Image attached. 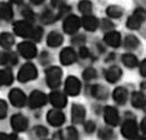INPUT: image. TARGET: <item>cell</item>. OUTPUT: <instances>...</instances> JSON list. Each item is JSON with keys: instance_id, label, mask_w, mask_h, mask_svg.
Here are the masks:
<instances>
[{"instance_id": "obj_1", "label": "cell", "mask_w": 146, "mask_h": 140, "mask_svg": "<svg viewBox=\"0 0 146 140\" xmlns=\"http://www.w3.org/2000/svg\"><path fill=\"white\" fill-rule=\"evenodd\" d=\"M46 81L48 87L52 88H58L61 82H62V71L60 67H50L46 70Z\"/></svg>"}, {"instance_id": "obj_2", "label": "cell", "mask_w": 146, "mask_h": 140, "mask_svg": "<svg viewBox=\"0 0 146 140\" xmlns=\"http://www.w3.org/2000/svg\"><path fill=\"white\" fill-rule=\"evenodd\" d=\"M37 77V70L36 66L32 63H26L25 65H23V67L20 69L18 73V80L20 82L25 83L28 81H32Z\"/></svg>"}, {"instance_id": "obj_3", "label": "cell", "mask_w": 146, "mask_h": 140, "mask_svg": "<svg viewBox=\"0 0 146 140\" xmlns=\"http://www.w3.org/2000/svg\"><path fill=\"white\" fill-rule=\"evenodd\" d=\"M145 18H146L145 10L142 9V8H137L134 11V14L128 18L127 27L129 29H138L142 26V24L145 20Z\"/></svg>"}, {"instance_id": "obj_4", "label": "cell", "mask_w": 146, "mask_h": 140, "mask_svg": "<svg viewBox=\"0 0 146 140\" xmlns=\"http://www.w3.org/2000/svg\"><path fill=\"white\" fill-rule=\"evenodd\" d=\"M33 26L31 22L26 21V20H21V21H17L14 25V32L16 35H18L19 37H31L32 33H33Z\"/></svg>"}, {"instance_id": "obj_5", "label": "cell", "mask_w": 146, "mask_h": 140, "mask_svg": "<svg viewBox=\"0 0 146 140\" xmlns=\"http://www.w3.org/2000/svg\"><path fill=\"white\" fill-rule=\"evenodd\" d=\"M81 26V20L79 19V17L74 16V15H70L65 18L64 24H63V29L66 34L72 35L74 33H76L79 30Z\"/></svg>"}, {"instance_id": "obj_6", "label": "cell", "mask_w": 146, "mask_h": 140, "mask_svg": "<svg viewBox=\"0 0 146 140\" xmlns=\"http://www.w3.org/2000/svg\"><path fill=\"white\" fill-rule=\"evenodd\" d=\"M19 54L25 58H34L37 55V48L34 43L31 42H23L17 47Z\"/></svg>"}, {"instance_id": "obj_7", "label": "cell", "mask_w": 146, "mask_h": 140, "mask_svg": "<svg viewBox=\"0 0 146 140\" xmlns=\"http://www.w3.org/2000/svg\"><path fill=\"white\" fill-rule=\"evenodd\" d=\"M121 133L127 139H135L137 136V124L134 119L126 120L121 127Z\"/></svg>"}, {"instance_id": "obj_8", "label": "cell", "mask_w": 146, "mask_h": 140, "mask_svg": "<svg viewBox=\"0 0 146 140\" xmlns=\"http://www.w3.org/2000/svg\"><path fill=\"white\" fill-rule=\"evenodd\" d=\"M9 99L11 104L16 108H21L26 104V95L25 93L19 90V88H14L9 93Z\"/></svg>"}, {"instance_id": "obj_9", "label": "cell", "mask_w": 146, "mask_h": 140, "mask_svg": "<svg viewBox=\"0 0 146 140\" xmlns=\"http://www.w3.org/2000/svg\"><path fill=\"white\" fill-rule=\"evenodd\" d=\"M81 91V83L75 76H69L65 81V92L69 95H78Z\"/></svg>"}, {"instance_id": "obj_10", "label": "cell", "mask_w": 146, "mask_h": 140, "mask_svg": "<svg viewBox=\"0 0 146 140\" xmlns=\"http://www.w3.org/2000/svg\"><path fill=\"white\" fill-rule=\"evenodd\" d=\"M46 102H47V96L40 91H34L29 95V105L33 109L42 108L43 105L46 104Z\"/></svg>"}, {"instance_id": "obj_11", "label": "cell", "mask_w": 146, "mask_h": 140, "mask_svg": "<svg viewBox=\"0 0 146 140\" xmlns=\"http://www.w3.org/2000/svg\"><path fill=\"white\" fill-rule=\"evenodd\" d=\"M47 121L50 124L54 125V127H60L62 125L65 121V117L63 114V112H61L60 110H51L47 113Z\"/></svg>"}, {"instance_id": "obj_12", "label": "cell", "mask_w": 146, "mask_h": 140, "mask_svg": "<svg viewBox=\"0 0 146 140\" xmlns=\"http://www.w3.org/2000/svg\"><path fill=\"white\" fill-rule=\"evenodd\" d=\"M48 98H50V102L54 105L55 108H57V109L64 108V106L66 105V103H68L66 96H65L62 92H60V91H54V92H52Z\"/></svg>"}, {"instance_id": "obj_13", "label": "cell", "mask_w": 146, "mask_h": 140, "mask_svg": "<svg viewBox=\"0 0 146 140\" xmlns=\"http://www.w3.org/2000/svg\"><path fill=\"white\" fill-rule=\"evenodd\" d=\"M104 117H105V121L110 124V125H117L119 122V116H118V111L117 109H115L113 106H107L104 110Z\"/></svg>"}, {"instance_id": "obj_14", "label": "cell", "mask_w": 146, "mask_h": 140, "mask_svg": "<svg viewBox=\"0 0 146 140\" xmlns=\"http://www.w3.org/2000/svg\"><path fill=\"white\" fill-rule=\"evenodd\" d=\"M60 61L63 65H71L76 61V54L71 47H65L60 54Z\"/></svg>"}, {"instance_id": "obj_15", "label": "cell", "mask_w": 146, "mask_h": 140, "mask_svg": "<svg viewBox=\"0 0 146 140\" xmlns=\"http://www.w3.org/2000/svg\"><path fill=\"white\" fill-rule=\"evenodd\" d=\"M71 118L73 123H82L86 118V109L81 104H73L71 110Z\"/></svg>"}, {"instance_id": "obj_16", "label": "cell", "mask_w": 146, "mask_h": 140, "mask_svg": "<svg viewBox=\"0 0 146 140\" xmlns=\"http://www.w3.org/2000/svg\"><path fill=\"white\" fill-rule=\"evenodd\" d=\"M11 127L15 131H25L28 127V120L21 114H15L11 118Z\"/></svg>"}, {"instance_id": "obj_17", "label": "cell", "mask_w": 146, "mask_h": 140, "mask_svg": "<svg viewBox=\"0 0 146 140\" xmlns=\"http://www.w3.org/2000/svg\"><path fill=\"white\" fill-rule=\"evenodd\" d=\"M104 40L107 45H109L111 47H118L120 45L121 37L118 32H108L104 37Z\"/></svg>"}, {"instance_id": "obj_18", "label": "cell", "mask_w": 146, "mask_h": 140, "mask_svg": "<svg viewBox=\"0 0 146 140\" xmlns=\"http://www.w3.org/2000/svg\"><path fill=\"white\" fill-rule=\"evenodd\" d=\"M18 58L13 52H0V65H15Z\"/></svg>"}, {"instance_id": "obj_19", "label": "cell", "mask_w": 146, "mask_h": 140, "mask_svg": "<svg viewBox=\"0 0 146 140\" xmlns=\"http://www.w3.org/2000/svg\"><path fill=\"white\" fill-rule=\"evenodd\" d=\"M121 70L118 66H111L105 73V77L109 83H115L121 77Z\"/></svg>"}, {"instance_id": "obj_20", "label": "cell", "mask_w": 146, "mask_h": 140, "mask_svg": "<svg viewBox=\"0 0 146 140\" xmlns=\"http://www.w3.org/2000/svg\"><path fill=\"white\" fill-rule=\"evenodd\" d=\"M82 26L88 32H94L99 26V21L97 18L91 16V15H86L82 18Z\"/></svg>"}, {"instance_id": "obj_21", "label": "cell", "mask_w": 146, "mask_h": 140, "mask_svg": "<svg viewBox=\"0 0 146 140\" xmlns=\"http://www.w3.org/2000/svg\"><path fill=\"white\" fill-rule=\"evenodd\" d=\"M91 94L96 98V99H99V100H106V99L108 98L109 92H108V90L105 88V87L97 84V85H93V87L91 88Z\"/></svg>"}, {"instance_id": "obj_22", "label": "cell", "mask_w": 146, "mask_h": 140, "mask_svg": "<svg viewBox=\"0 0 146 140\" xmlns=\"http://www.w3.org/2000/svg\"><path fill=\"white\" fill-rule=\"evenodd\" d=\"M131 104L137 109H144L146 105V96L142 92H134L131 95Z\"/></svg>"}, {"instance_id": "obj_23", "label": "cell", "mask_w": 146, "mask_h": 140, "mask_svg": "<svg viewBox=\"0 0 146 140\" xmlns=\"http://www.w3.org/2000/svg\"><path fill=\"white\" fill-rule=\"evenodd\" d=\"M113 100L118 103V104H124L126 103L128 98V92L125 88H117L113 91Z\"/></svg>"}, {"instance_id": "obj_24", "label": "cell", "mask_w": 146, "mask_h": 140, "mask_svg": "<svg viewBox=\"0 0 146 140\" xmlns=\"http://www.w3.org/2000/svg\"><path fill=\"white\" fill-rule=\"evenodd\" d=\"M61 139L63 140H78L79 139V133L78 130L74 127H68L61 132Z\"/></svg>"}, {"instance_id": "obj_25", "label": "cell", "mask_w": 146, "mask_h": 140, "mask_svg": "<svg viewBox=\"0 0 146 140\" xmlns=\"http://www.w3.org/2000/svg\"><path fill=\"white\" fill-rule=\"evenodd\" d=\"M13 17H14V11L11 6L7 2H2L0 5V18L3 20H10Z\"/></svg>"}, {"instance_id": "obj_26", "label": "cell", "mask_w": 146, "mask_h": 140, "mask_svg": "<svg viewBox=\"0 0 146 140\" xmlns=\"http://www.w3.org/2000/svg\"><path fill=\"white\" fill-rule=\"evenodd\" d=\"M14 81V75L10 70H0V87L10 85Z\"/></svg>"}, {"instance_id": "obj_27", "label": "cell", "mask_w": 146, "mask_h": 140, "mask_svg": "<svg viewBox=\"0 0 146 140\" xmlns=\"http://www.w3.org/2000/svg\"><path fill=\"white\" fill-rule=\"evenodd\" d=\"M62 43H63V36L56 32H52L47 36V45L50 47H57Z\"/></svg>"}, {"instance_id": "obj_28", "label": "cell", "mask_w": 146, "mask_h": 140, "mask_svg": "<svg viewBox=\"0 0 146 140\" xmlns=\"http://www.w3.org/2000/svg\"><path fill=\"white\" fill-rule=\"evenodd\" d=\"M15 44V38L14 36L9 33H2L0 35V46L8 50L10 47H13V45Z\"/></svg>"}, {"instance_id": "obj_29", "label": "cell", "mask_w": 146, "mask_h": 140, "mask_svg": "<svg viewBox=\"0 0 146 140\" xmlns=\"http://www.w3.org/2000/svg\"><path fill=\"white\" fill-rule=\"evenodd\" d=\"M121 59H123V63H124L127 67H130V69L135 67V66L138 64L137 57H136L135 55H133V54H124Z\"/></svg>"}, {"instance_id": "obj_30", "label": "cell", "mask_w": 146, "mask_h": 140, "mask_svg": "<svg viewBox=\"0 0 146 140\" xmlns=\"http://www.w3.org/2000/svg\"><path fill=\"white\" fill-rule=\"evenodd\" d=\"M106 13H107V15L111 18H120L123 16V9L120 8V7H118V6H109L108 8H107V10H106Z\"/></svg>"}, {"instance_id": "obj_31", "label": "cell", "mask_w": 146, "mask_h": 140, "mask_svg": "<svg viewBox=\"0 0 146 140\" xmlns=\"http://www.w3.org/2000/svg\"><path fill=\"white\" fill-rule=\"evenodd\" d=\"M79 10L83 15H90L92 11V3L89 0H82L79 2Z\"/></svg>"}, {"instance_id": "obj_32", "label": "cell", "mask_w": 146, "mask_h": 140, "mask_svg": "<svg viewBox=\"0 0 146 140\" xmlns=\"http://www.w3.org/2000/svg\"><path fill=\"white\" fill-rule=\"evenodd\" d=\"M139 45V40L137 37L133 35H129L125 38V46L129 48V50H134V48H137Z\"/></svg>"}, {"instance_id": "obj_33", "label": "cell", "mask_w": 146, "mask_h": 140, "mask_svg": "<svg viewBox=\"0 0 146 140\" xmlns=\"http://www.w3.org/2000/svg\"><path fill=\"white\" fill-rule=\"evenodd\" d=\"M98 137L101 140H110L112 137V130L108 129V128H102L98 132Z\"/></svg>"}, {"instance_id": "obj_34", "label": "cell", "mask_w": 146, "mask_h": 140, "mask_svg": "<svg viewBox=\"0 0 146 140\" xmlns=\"http://www.w3.org/2000/svg\"><path fill=\"white\" fill-rule=\"evenodd\" d=\"M96 77H97V72L92 67H89V69H87L83 72V79L86 81H91V80L96 79Z\"/></svg>"}, {"instance_id": "obj_35", "label": "cell", "mask_w": 146, "mask_h": 140, "mask_svg": "<svg viewBox=\"0 0 146 140\" xmlns=\"http://www.w3.org/2000/svg\"><path fill=\"white\" fill-rule=\"evenodd\" d=\"M43 37V29L40 27H35L33 29V33H32V36L31 38L34 40V42H39Z\"/></svg>"}, {"instance_id": "obj_36", "label": "cell", "mask_w": 146, "mask_h": 140, "mask_svg": "<svg viewBox=\"0 0 146 140\" xmlns=\"http://www.w3.org/2000/svg\"><path fill=\"white\" fill-rule=\"evenodd\" d=\"M23 16L25 18V20L26 21H28V22H32V21H34V13H33V10L31 9V8H28V7H26L24 10H23Z\"/></svg>"}, {"instance_id": "obj_37", "label": "cell", "mask_w": 146, "mask_h": 140, "mask_svg": "<svg viewBox=\"0 0 146 140\" xmlns=\"http://www.w3.org/2000/svg\"><path fill=\"white\" fill-rule=\"evenodd\" d=\"M34 132L37 137L39 138H43V137H46L47 136V129L45 127H42V125H37L34 128Z\"/></svg>"}, {"instance_id": "obj_38", "label": "cell", "mask_w": 146, "mask_h": 140, "mask_svg": "<svg viewBox=\"0 0 146 140\" xmlns=\"http://www.w3.org/2000/svg\"><path fill=\"white\" fill-rule=\"evenodd\" d=\"M7 111H8V106H7L6 101L0 100V119L6 118V116H7Z\"/></svg>"}, {"instance_id": "obj_39", "label": "cell", "mask_w": 146, "mask_h": 140, "mask_svg": "<svg viewBox=\"0 0 146 140\" xmlns=\"http://www.w3.org/2000/svg\"><path fill=\"white\" fill-rule=\"evenodd\" d=\"M0 140H17V136L15 133H3V132H0Z\"/></svg>"}, {"instance_id": "obj_40", "label": "cell", "mask_w": 146, "mask_h": 140, "mask_svg": "<svg viewBox=\"0 0 146 140\" xmlns=\"http://www.w3.org/2000/svg\"><path fill=\"white\" fill-rule=\"evenodd\" d=\"M94 129H96V124L93 121H88V122L84 123V130L88 132V133H91L94 131Z\"/></svg>"}, {"instance_id": "obj_41", "label": "cell", "mask_w": 146, "mask_h": 140, "mask_svg": "<svg viewBox=\"0 0 146 140\" xmlns=\"http://www.w3.org/2000/svg\"><path fill=\"white\" fill-rule=\"evenodd\" d=\"M79 55H80V57H81V58H87V57H89V56H90V52H89V50H88L87 47L82 46V47H80Z\"/></svg>"}, {"instance_id": "obj_42", "label": "cell", "mask_w": 146, "mask_h": 140, "mask_svg": "<svg viewBox=\"0 0 146 140\" xmlns=\"http://www.w3.org/2000/svg\"><path fill=\"white\" fill-rule=\"evenodd\" d=\"M113 28V24L109 21V20H102V29H105V30H111Z\"/></svg>"}, {"instance_id": "obj_43", "label": "cell", "mask_w": 146, "mask_h": 140, "mask_svg": "<svg viewBox=\"0 0 146 140\" xmlns=\"http://www.w3.org/2000/svg\"><path fill=\"white\" fill-rule=\"evenodd\" d=\"M66 0H52V5L54 6L55 8H61L62 6L65 5Z\"/></svg>"}, {"instance_id": "obj_44", "label": "cell", "mask_w": 146, "mask_h": 140, "mask_svg": "<svg viewBox=\"0 0 146 140\" xmlns=\"http://www.w3.org/2000/svg\"><path fill=\"white\" fill-rule=\"evenodd\" d=\"M139 72H141V74H142L143 76L146 77V59H144V61L141 63V65H139Z\"/></svg>"}, {"instance_id": "obj_45", "label": "cell", "mask_w": 146, "mask_h": 140, "mask_svg": "<svg viewBox=\"0 0 146 140\" xmlns=\"http://www.w3.org/2000/svg\"><path fill=\"white\" fill-rule=\"evenodd\" d=\"M83 40H84V37H83V36H82V37H81V36H79V37H76V38H73V39H72V42L74 43V44H79V43H82Z\"/></svg>"}, {"instance_id": "obj_46", "label": "cell", "mask_w": 146, "mask_h": 140, "mask_svg": "<svg viewBox=\"0 0 146 140\" xmlns=\"http://www.w3.org/2000/svg\"><path fill=\"white\" fill-rule=\"evenodd\" d=\"M141 129H142V131H143L144 133H146V118L142 120V123H141Z\"/></svg>"}, {"instance_id": "obj_47", "label": "cell", "mask_w": 146, "mask_h": 140, "mask_svg": "<svg viewBox=\"0 0 146 140\" xmlns=\"http://www.w3.org/2000/svg\"><path fill=\"white\" fill-rule=\"evenodd\" d=\"M31 1H32L34 5H40V3H42V2H44L45 0H31Z\"/></svg>"}, {"instance_id": "obj_48", "label": "cell", "mask_w": 146, "mask_h": 140, "mask_svg": "<svg viewBox=\"0 0 146 140\" xmlns=\"http://www.w3.org/2000/svg\"><path fill=\"white\" fill-rule=\"evenodd\" d=\"M11 2H14L16 5H20V3H23V0H11Z\"/></svg>"}, {"instance_id": "obj_49", "label": "cell", "mask_w": 146, "mask_h": 140, "mask_svg": "<svg viewBox=\"0 0 146 140\" xmlns=\"http://www.w3.org/2000/svg\"><path fill=\"white\" fill-rule=\"evenodd\" d=\"M135 140H146V137L142 136V137H138V138H136Z\"/></svg>"}, {"instance_id": "obj_50", "label": "cell", "mask_w": 146, "mask_h": 140, "mask_svg": "<svg viewBox=\"0 0 146 140\" xmlns=\"http://www.w3.org/2000/svg\"><path fill=\"white\" fill-rule=\"evenodd\" d=\"M144 110H145V112H146V105L144 106Z\"/></svg>"}]
</instances>
